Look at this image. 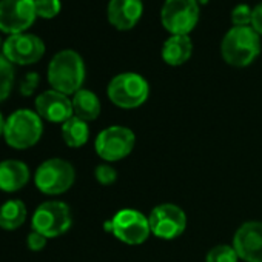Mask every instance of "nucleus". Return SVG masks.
<instances>
[{
  "label": "nucleus",
  "mask_w": 262,
  "mask_h": 262,
  "mask_svg": "<svg viewBox=\"0 0 262 262\" xmlns=\"http://www.w3.org/2000/svg\"><path fill=\"white\" fill-rule=\"evenodd\" d=\"M148 221L151 234L165 241L176 239L187 228V214L181 207L174 204L156 205L151 210Z\"/></svg>",
  "instance_id": "f8f14e48"
},
{
  "label": "nucleus",
  "mask_w": 262,
  "mask_h": 262,
  "mask_svg": "<svg viewBox=\"0 0 262 262\" xmlns=\"http://www.w3.org/2000/svg\"><path fill=\"white\" fill-rule=\"evenodd\" d=\"M48 82L53 90L67 96L82 90L85 82V63L82 56L74 50H62L48 65Z\"/></svg>",
  "instance_id": "f257e3e1"
},
{
  "label": "nucleus",
  "mask_w": 262,
  "mask_h": 262,
  "mask_svg": "<svg viewBox=\"0 0 262 262\" xmlns=\"http://www.w3.org/2000/svg\"><path fill=\"white\" fill-rule=\"evenodd\" d=\"M71 102H73L74 116L85 120V122L96 120L100 114V110H102L100 100L90 90H85V88L79 90L76 94H73Z\"/></svg>",
  "instance_id": "a211bd4d"
},
{
  "label": "nucleus",
  "mask_w": 262,
  "mask_h": 262,
  "mask_svg": "<svg viewBox=\"0 0 262 262\" xmlns=\"http://www.w3.org/2000/svg\"><path fill=\"white\" fill-rule=\"evenodd\" d=\"M233 248L245 262H262V222H244L233 236Z\"/></svg>",
  "instance_id": "ddd939ff"
},
{
  "label": "nucleus",
  "mask_w": 262,
  "mask_h": 262,
  "mask_svg": "<svg viewBox=\"0 0 262 262\" xmlns=\"http://www.w3.org/2000/svg\"><path fill=\"white\" fill-rule=\"evenodd\" d=\"M62 139L71 148H80L88 142L90 128L88 122L73 116L65 123H62Z\"/></svg>",
  "instance_id": "aec40b11"
},
{
  "label": "nucleus",
  "mask_w": 262,
  "mask_h": 262,
  "mask_svg": "<svg viewBox=\"0 0 262 262\" xmlns=\"http://www.w3.org/2000/svg\"><path fill=\"white\" fill-rule=\"evenodd\" d=\"M251 28L262 36V2L257 4L256 7H253V13H251Z\"/></svg>",
  "instance_id": "cd10ccee"
},
{
  "label": "nucleus",
  "mask_w": 262,
  "mask_h": 262,
  "mask_svg": "<svg viewBox=\"0 0 262 262\" xmlns=\"http://www.w3.org/2000/svg\"><path fill=\"white\" fill-rule=\"evenodd\" d=\"M196 2H198V4H207L208 0H196Z\"/></svg>",
  "instance_id": "c756f323"
},
{
  "label": "nucleus",
  "mask_w": 262,
  "mask_h": 262,
  "mask_svg": "<svg viewBox=\"0 0 262 262\" xmlns=\"http://www.w3.org/2000/svg\"><path fill=\"white\" fill-rule=\"evenodd\" d=\"M76 181V170L71 162L62 158L43 161L34 173V185L47 196L67 193Z\"/></svg>",
  "instance_id": "423d86ee"
},
{
  "label": "nucleus",
  "mask_w": 262,
  "mask_h": 262,
  "mask_svg": "<svg viewBox=\"0 0 262 262\" xmlns=\"http://www.w3.org/2000/svg\"><path fill=\"white\" fill-rule=\"evenodd\" d=\"M106 94L116 106L133 110L147 102L150 96V85L147 79L138 73H120L110 80Z\"/></svg>",
  "instance_id": "20e7f679"
},
{
  "label": "nucleus",
  "mask_w": 262,
  "mask_h": 262,
  "mask_svg": "<svg viewBox=\"0 0 262 262\" xmlns=\"http://www.w3.org/2000/svg\"><path fill=\"white\" fill-rule=\"evenodd\" d=\"M199 20V4L196 0H165L161 10V22L171 36L188 33Z\"/></svg>",
  "instance_id": "1a4fd4ad"
},
{
  "label": "nucleus",
  "mask_w": 262,
  "mask_h": 262,
  "mask_svg": "<svg viewBox=\"0 0 262 262\" xmlns=\"http://www.w3.org/2000/svg\"><path fill=\"white\" fill-rule=\"evenodd\" d=\"M36 17L34 0H0V31L8 36L25 33Z\"/></svg>",
  "instance_id": "9d476101"
},
{
  "label": "nucleus",
  "mask_w": 262,
  "mask_h": 262,
  "mask_svg": "<svg viewBox=\"0 0 262 262\" xmlns=\"http://www.w3.org/2000/svg\"><path fill=\"white\" fill-rule=\"evenodd\" d=\"M94 178H96V181H97L100 185L108 187V185H111V184L116 182V179H117V171H116L111 165H108V164H100V165H97L96 170H94Z\"/></svg>",
  "instance_id": "a878e982"
},
{
  "label": "nucleus",
  "mask_w": 262,
  "mask_h": 262,
  "mask_svg": "<svg viewBox=\"0 0 262 262\" xmlns=\"http://www.w3.org/2000/svg\"><path fill=\"white\" fill-rule=\"evenodd\" d=\"M47 242H48V239L43 234H40V233H37L34 230L27 236V247L31 251H42L45 248Z\"/></svg>",
  "instance_id": "bb28decb"
},
{
  "label": "nucleus",
  "mask_w": 262,
  "mask_h": 262,
  "mask_svg": "<svg viewBox=\"0 0 262 262\" xmlns=\"http://www.w3.org/2000/svg\"><path fill=\"white\" fill-rule=\"evenodd\" d=\"M136 136L133 129L122 125H113L102 129L96 138L94 150L105 162H117L125 159L135 148Z\"/></svg>",
  "instance_id": "6e6552de"
},
{
  "label": "nucleus",
  "mask_w": 262,
  "mask_h": 262,
  "mask_svg": "<svg viewBox=\"0 0 262 262\" xmlns=\"http://www.w3.org/2000/svg\"><path fill=\"white\" fill-rule=\"evenodd\" d=\"M237 260L239 256L234 251L233 245H216L205 256V262H237Z\"/></svg>",
  "instance_id": "4be33fe9"
},
{
  "label": "nucleus",
  "mask_w": 262,
  "mask_h": 262,
  "mask_svg": "<svg viewBox=\"0 0 262 262\" xmlns=\"http://www.w3.org/2000/svg\"><path fill=\"white\" fill-rule=\"evenodd\" d=\"M193 53V42L190 36H170L162 47V59L171 67H179L185 63Z\"/></svg>",
  "instance_id": "f3484780"
},
{
  "label": "nucleus",
  "mask_w": 262,
  "mask_h": 262,
  "mask_svg": "<svg viewBox=\"0 0 262 262\" xmlns=\"http://www.w3.org/2000/svg\"><path fill=\"white\" fill-rule=\"evenodd\" d=\"M43 135L42 117L28 108L16 110L5 120L4 139L14 150H28L34 147Z\"/></svg>",
  "instance_id": "f03ea898"
},
{
  "label": "nucleus",
  "mask_w": 262,
  "mask_h": 262,
  "mask_svg": "<svg viewBox=\"0 0 262 262\" xmlns=\"http://www.w3.org/2000/svg\"><path fill=\"white\" fill-rule=\"evenodd\" d=\"M5 117L2 114V111H0V136H4V128H5Z\"/></svg>",
  "instance_id": "c85d7f7f"
},
{
  "label": "nucleus",
  "mask_w": 262,
  "mask_h": 262,
  "mask_svg": "<svg viewBox=\"0 0 262 262\" xmlns=\"http://www.w3.org/2000/svg\"><path fill=\"white\" fill-rule=\"evenodd\" d=\"M73 224L70 207L62 201L42 202L33 213L31 228L47 239H54L65 234Z\"/></svg>",
  "instance_id": "0eeeda50"
},
{
  "label": "nucleus",
  "mask_w": 262,
  "mask_h": 262,
  "mask_svg": "<svg viewBox=\"0 0 262 262\" xmlns=\"http://www.w3.org/2000/svg\"><path fill=\"white\" fill-rule=\"evenodd\" d=\"M251 13L253 8H250L245 4H239L231 10V24L233 27H251Z\"/></svg>",
  "instance_id": "b1692460"
},
{
  "label": "nucleus",
  "mask_w": 262,
  "mask_h": 262,
  "mask_svg": "<svg viewBox=\"0 0 262 262\" xmlns=\"http://www.w3.org/2000/svg\"><path fill=\"white\" fill-rule=\"evenodd\" d=\"M36 14L42 19H53L60 13L62 4L60 0H34Z\"/></svg>",
  "instance_id": "5701e85b"
},
{
  "label": "nucleus",
  "mask_w": 262,
  "mask_h": 262,
  "mask_svg": "<svg viewBox=\"0 0 262 262\" xmlns=\"http://www.w3.org/2000/svg\"><path fill=\"white\" fill-rule=\"evenodd\" d=\"M16 82V71L14 65L0 54V103L7 100L14 88Z\"/></svg>",
  "instance_id": "412c9836"
},
{
  "label": "nucleus",
  "mask_w": 262,
  "mask_h": 262,
  "mask_svg": "<svg viewBox=\"0 0 262 262\" xmlns=\"http://www.w3.org/2000/svg\"><path fill=\"white\" fill-rule=\"evenodd\" d=\"M39 83H40V76L39 73L36 71H31V73H27L24 76V79L20 80V85H19V93L24 96V97H30L36 93V90L39 88Z\"/></svg>",
  "instance_id": "393cba45"
},
{
  "label": "nucleus",
  "mask_w": 262,
  "mask_h": 262,
  "mask_svg": "<svg viewBox=\"0 0 262 262\" xmlns=\"http://www.w3.org/2000/svg\"><path fill=\"white\" fill-rule=\"evenodd\" d=\"M34 111L42 117V120L51 123H65L74 116L73 102L70 96L59 93L53 88L40 93L34 100Z\"/></svg>",
  "instance_id": "4468645a"
},
{
  "label": "nucleus",
  "mask_w": 262,
  "mask_h": 262,
  "mask_svg": "<svg viewBox=\"0 0 262 262\" xmlns=\"http://www.w3.org/2000/svg\"><path fill=\"white\" fill-rule=\"evenodd\" d=\"M2 47H4V43H2V39H0V50H2Z\"/></svg>",
  "instance_id": "7c9ffc66"
},
{
  "label": "nucleus",
  "mask_w": 262,
  "mask_h": 262,
  "mask_svg": "<svg viewBox=\"0 0 262 262\" xmlns=\"http://www.w3.org/2000/svg\"><path fill=\"white\" fill-rule=\"evenodd\" d=\"M31 179L28 165L19 159H7L0 162V191L17 193L27 187Z\"/></svg>",
  "instance_id": "dca6fc26"
},
{
  "label": "nucleus",
  "mask_w": 262,
  "mask_h": 262,
  "mask_svg": "<svg viewBox=\"0 0 262 262\" xmlns=\"http://www.w3.org/2000/svg\"><path fill=\"white\" fill-rule=\"evenodd\" d=\"M103 228L126 245H141L151 234L148 217L135 208H122L103 224Z\"/></svg>",
  "instance_id": "39448f33"
},
{
  "label": "nucleus",
  "mask_w": 262,
  "mask_h": 262,
  "mask_svg": "<svg viewBox=\"0 0 262 262\" xmlns=\"http://www.w3.org/2000/svg\"><path fill=\"white\" fill-rule=\"evenodd\" d=\"M260 53V36L251 27H231L221 42L222 59L236 68L248 67Z\"/></svg>",
  "instance_id": "7ed1b4c3"
},
{
  "label": "nucleus",
  "mask_w": 262,
  "mask_h": 262,
  "mask_svg": "<svg viewBox=\"0 0 262 262\" xmlns=\"http://www.w3.org/2000/svg\"><path fill=\"white\" fill-rule=\"evenodd\" d=\"M28 217V210L24 201L8 199L0 207V228L14 231L20 228Z\"/></svg>",
  "instance_id": "6ab92c4d"
},
{
  "label": "nucleus",
  "mask_w": 262,
  "mask_h": 262,
  "mask_svg": "<svg viewBox=\"0 0 262 262\" xmlns=\"http://www.w3.org/2000/svg\"><path fill=\"white\" fill-rule=\"evenodd\" d=\"M144 13L142 0H110L106 16L108 22L117 30H131Z\"/></svg>",
  "instance_id": "2eb2a0df"
},
{
  "label": "nucleus",
  "mask_w": 262,
  "mask_h": 262,
  "mask_svg": "<svg viewBox=\"0 0 262 262\" xmlns=\"http://www.w3.org/2000/svg\"><path fill=\"white\" fill-rule=\"evenodd\" d=\"M2 54L8 59L13 65H33L39 62L45 54V43L43 40L30 33L8 36L2 47Z\"/></svg>",
  "instance_id": "9b49d317"
}]
</instances>
